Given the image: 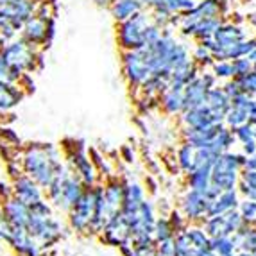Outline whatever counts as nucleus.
I'll return each mask as SVG.
<instances>
[{"label":"nucleus","instance_id":"nucleus-45","mask_svg":"<svg viewBox=\"0 0 256 256\" xmlns=\"http://www.w3.org/2000/svg\"><path fill=\"white\" fill-rule=\"evenodd\" d=\"M242 146V152L246 156H251V154L256 152V138H251V140H246L240 144Z\"/></svg>","mask_w":256,"mask_h":256},{"label":"nucleus","instance_id":"nucleus-48","mask_svg":"<svg viewBox=\"0 0 256 256\" xmlns=\"http://www.w3.org/2000/svg\"><path fill=\"white\" fill-rule=\"evenodd\" d=\"M248 115H249V120L248 122H251V124L256 126V98L252 97L251 102H249V108H248Z\"/></svg>","mask_w":256,"mask_h":256},{"label":"nucleus","instance_id":"nucleus-1","mask_svg":"<svg viewBox=\"0 0 256 256\" xmlns=\"http://www.w3.org/2000/svg\"><path fill=\"white\" fill-rule=\"evenodd\" d=\"M22 172L42 186L45 192L61 174L68 170V165L61 156L60 149L52 144H30L24 149L18 160Z\"/></svg>","mask_w":256,"mask_h":256},{"label":"nucleus","instance_id":"nucleus-57","mask_svg":"<svg viewBox=\"0 0 256 256\" xmlns=\"http://www.w3.org/2000/svg\"><path fill=\"white\" fill-rule=\"evenodd\" d=\"M220 2H226V4H231V6H233V2H235V0H220Z\"/></svg>","mask_w":256,"mask_h":256},{"label":"nucleus","instance_id":"nucleus-14","mask_svg":"<svg viewBox=\"0 0 256 256\" xmlns=\"http://www.w3.org/2000/svg\"><path fill=\"white\" fill-rule=\"evenodd\" d=\"M2 214L11 228H26L29 220V204L22 202L16 197H9L8 201L0 202Z\"/></svg>","mask_w":256,"mask_h":256},{"label":"nucleus","instance_id":"nucleus-28","mask_svg":"<svg viewBox=\"0 0 256 256\" xmlns=\"http://www.w3.org/2000/svg\"><path fill=\"white\" fill-rule=\"evenodd\" d=\"M222 22H226V20H224V16L202 18V20L197 22L192 38H196L197 42H199V40H202V38H210V36H214L215 30L222 26Z\"/></svg>","mask_w":256,"mask_h":256},{"label":"nucleus","instance_id":"nucleus-19","mask_svg":"<svg viewBox=\"0 0 256 256\" xmlns=\"http://www.w3.org/2000/svg\"><path fill=\"white\" fill-rule=\"evenodd\" d=\"M24 97H26V92L20 84L0 82V115L13 111L24 100Z\"/></svg>","mask_w":256,"mask_h":256},{"label":"nucleus","instance_id":"nucleus-40","mask_svg":"<svg viewBox=\"0 0 256 256\" xmlns=\"http://www.w3.org/2000/svg\"><path fill=\"white\" fill-rule=\"evenodd\" d=\"M222 90L226 92V95L230 98H233V97H236V95H240V94H244L242 92V86H240V82L236 81L235 77L233 79H228L224 84H222Z\"/></svg>","mask_w":256,"mask_h":256},{"label":"nucleus","instance_id":"nucleus-35","mask_svg":"<svg viewBox=\"0 0 256 256\" xmlns=\"http://www.w3.org/2000/svg\"><path fill=\"white\" fill-rule=\"evenodd\" d=\"M212 72L217 77L218 81H228V79H233L235 77V72H233V64L231 61L224 60V61H215L212 64Z\"/></svg>","mask_w":256,"mask_h":256},{"label":"nucleus","instance_id":"nucleus-49","mask_svg":"<svg viewBox=\"0 0 256 256\" xmlns=\"http://www.w3.org/2000/svg\"><path fill=\"white\" fill-rule=\"evenodd\" d=\"M146 184H147V192H149L150 196H156V194H158V181L154 180V178H147Z\"/></svg>","mask_w":256,"mask_h":256},{"label":"nucleus","instance_id":"nucleus-37","mask_svg":"<svg viewBox=\"0 0 256 256\" xmlns=\"http://www.w3.org/2000/svg\"><path fill=\"white\" fill-rule=\"evenodd\" d=\"M166 218H168V222H170L174 233H181V231L186 230L188 224H190V222L186 220V217L181 214V210H176V208H172L170 212L166 214Z\"/></svg>","mask_w":256,"mask_h":256},{"label":"nucleus","instance_id":"nucleus-24","mask_svg":"<svg viewBox=\"0 0 256 256\" xmlns=\"http://www.w3.org/2000/svg\"><path fill=\"white\" fill-rule=\"evenodd\" d=\"M176 165L178 170H181L183 174H188L196 165V149L186 142H181L180 147L176 149Z\"/></svg>","mask_w":256,"mask_h":256},{"label":"nucleus","instance_id":"nucleus-51","mask_svg":"<svg viewBox=\"0 0 256 256\" xmlns=\"http://www.w3.org/2000/svg\"><path fill=\"white\" fill-rule=\"evenodd\" d=\"M196 256H218L214 249L210 248H202V249H196Z\"/></svg>","mask_w":256,"mask_h":256},{"label":"nucleus","instance_id":"nucleus-55","mask_svg":"<svg viewBox=\"0 0 256 256\" xmlns=\"http://www.w3.org/2000/svg\"><path fill=\"white\" fill-rule=\"evenodd\" d=\"M176 256H196V249L192 252H184V254H176Z\"/></svg>","mask_w":256,"mask_h":256},{"label":"nucleus","instance_id":"nucleus-36","mask_svg":"<svg viewBox=\"0 0 256 256\" xmlns=\"http://www.w3.org/2000/svg\"><path fill=\"white\" fill-rule=\"evenodd\" d=\"M238 214L244 220L248 222H254L256 220V202L252 199H248V197H242L238 202Z\"/></svg>","mask_w":256,"mask_h":256},{"label":"nucleus","instance_id":"nucleus-3","mask_svg":"<svg viewBox=\"0 0 256 256\" xmlns=\"http://www.w3.org/2000/svg\"><path fill=\"white\" fill-rule=\"evenodd\" d=\"M84 188L86 186L81 183V180L68 168L45 190V199L50 202L52 208L61 210V212H68L79 201V197L82 196Z\"/></svg>","mask_w":256,"mask_h":256},{"label":"nucleus","instance_id":"nucleus-2","mask_svg":"<svg viewBox=\"0 0 256 256\" xmlns=\"http://www.w3.org/2000/svg\"><path fill=\"white\" fill-rule=\"evenodd\" d=\"M26 230L38 242L42 252L58 244L63 236V224L56 218L54 208L47 199H42L29 206V220Z\"/></svg>","mask_w":256,"mask_h":256},{"label":"nucleus","instance_id":"nucleus-26","mask_svg":"<svg viewBox=\"0 0 256 256\" xmlns=\"http://www.w3.org/2000/svg\"><path fill=\"white\" fill-rule=\"evenodd\" d=\"M142 11V2L140 0H118L113 6V16L118 22L129 20L131 16H134L136 13Z\"/></svg>","mask_w":256,"mask_h":256},{"label":"nucleus","instance_id":"nucleus-33","mask_svg":"<svg viewBox=\"0 0 256 256\" xmlns=\"http://www.w3.org/2000/svg\"><path fill=\"white\" fill-rule=\"evenodd\" d=\"M192 61L201 70L212 68V64L215 63L214 54H212V52H210L206 47H202V45H197V47L194 48V52H192Z\"/></svg>","mask_w":256,"mask_h":256},{"label":"nucleus","instance_id":"nucleus-42","mask_svg":"<svg viewBox=\"0 0 256 256\" xmlns=\"http://www.w3.org/2000/svg\"><path fill=\"white\" fill-rule=\"evenodd\" d=\"M199 79H201L202 82H204V86L206 88H215V86L218 84V79L217 77L214 76V72H212V70H201V74H199Z\"/></svg>","mask_w":256,"mask_h":256},{"label":"nucleus","instance_id":"nucleus-5","mask_svg":"<svg viewBox=\"0 0 256 256\" xmlns=\"http://www.w3.org/2000/svg\"><path fill=\"white\" fill-rule=\"evenodd\" d=\"M95 208V186H86L79 201L66 212L68 228L77 235H92V218Z\"/></svg>","mask_w":256,"mask_h":256},{"label":"nucleus","instance_id":"nucleus-52","mask_svg":"<svg viewBox=\"0 0 256 256\" xmlns=\"http://www.w3.org/2000/svg\"><path fill=\"white\" fill-rule=\"evenodd\" d=\"M122 156H124V160L128 163H131V162H134V154H132V150H131V147H122Z\"/></svg>","mask_w":256,"mask_h":256},{"label":"nucleus","instance_id":"nucleus-17","mask_svg":"<svg viewBox=\"0 0 256 256\" xmlns=\"http://www.w3.org/2000/svg\"><path fill=\"white\" fill-rule=\"evenodd\" d=\"M122 190H124V184L120 178L111 176L104 181L102 184V197H104V204H106L110 215L120 212V206H122Z\"/></svg>","mask_w":256,"mask_h":256},{"label":"nucleus","instance_id":"nucleus-10","mask_svg":"<svg viewBox=\"0 0 256 256\" xmlns=\"http://www.w3.org/2000/svg\"><path fill=\"white\" fill-rule=\"evenodd\" d=\"M214 42H215V48L214 52L222 50V48H230L233 45H236L242 40L249 38V32L246 29V26H236V24H231V22H222V26L218 27L214 32ZM212 52V54H214Z\"/></svg>","mask_w":256,"mask_h":256},{"label":"nucleus","instance_id":"nucleus-4","mask_svg":"<svg viewBox=\"0 0 256 256\" xmlns=\"http://www.w3.org/2000/svg\"><path fill=\"white\" fill-rule=\"evenodd\" d=\"M72 142V147H63L64 150V162L68 165V168L74 174L81 180V183L84 186H95L100 180V174H98L97 166L94 165V162L88 156V150L82 140H70Z\"/></svg>","mask_w":256,"mask_h":256},{"label":"nucleus","instance_id":"nucleus-32","mask_svg":"<svg viewBox=\"0 0 256 256\" xmlns=\"http://www.w3.org/2000/svg\"><path fill=\"white\" fill-rule=\"evenodd\" d=\"M210 248L214 249L218 256H226L236 251L235 240L231 235H220L215 236V238H210Z\"/></svg>","mask_w":256,"mask_h":256},{"label":"nucleus","instance_id":"nucleus-23","mask_svg":"<svg viewBox=\"0 0 256 256\" xmlns=\"http://www.w3.org/2000/svg\"><path fill=\"white\" fill-rule=\"evenodd\" d=\"M212 183V165H199L194 166L192 170L186 174V184L188 188L197 190V192H204Z\"/></svg>","mask_w":256,"mask_h":256},{"label":"nucleus","instance_id":"nucleus-34","mask_svg":"<svg viewBox=\"0 0 256 256\" xmlns=\"http://www.w3.org/2000/svg\"><path fill=\"white\" fill-rule=\"evenodd\" d=\"M244 218L240 217L238 210H230L226 214H222V224H224V235H233L240 228Z\"/></svg>","mask_w":256,"mask_h":256},{"label":"nucleus","instance_id":"nucleus-43","mask_svg":"<svg viewBox=\"0 0 256 256\" xmlns=\"http://www.w3.org/2000/svg\"><path fill=\"white\" fill-rule=\"evenodd\" d=\"M9 231H11V226L8 224L4 214H2V208H0V242H6V240H8Z\"/></svg>","mask_w":256,"mask_h":256},{"label":"nucleus","instance_id":"nucleus-60","mask_svg":"<svg viewBox=\"0 0 256 256\" xmlns=\"http://www.w3.org/2000/svg\"><path fill=\"white\" fill-rule=\"evenodd\" d=\"M254 224H256V220H254Z\"/></svg>","mask_w":256,"mask_h":256},{"label":"nucleus","instance_id":"nucleus-47","mask_svg":"<svg viewBox=\"0 0 256 256\" xmlns=\"http://www.w3.org/2000/svg\"><path fill=\"white\" fill-rule=\"evenodd\" d=\"M220 192H222L220 188H217L214 183H210V186L206 188V190H204V192H202V194H204V196H206V199H208V201H212V199H215V197H217Z\"/></svg>","mask_w":256,"mask_h":256},{"label":"nucleus","instance_id":"nucleus-41","mask_svg":"<svg viewBox=\"0 0 256 256\" xmlns=\"http://www.w3.org/2000/svg\"><path fill=\"white\" fill-rule=\"evenodd\" d=\"M156 252H160L162 256H174L176 248H174V238L163 240V242L156 244Z\"/></svg>","mask_w":256,"mask_h":256},{"label":"nucleus","instance_id":"nucleus-44","mask_svg":"<svg viewBox=\"0 0 256 256\" xmlns=\"http://www.w3.org/2000/svg\"><path fill=\"white\" fill-rule=\"evenodd\" d=\"M9 197H13V188L6 181H0V202L8 201Z\"/></svg>","mask_w":256,"mask_h":256},{"label":"nucleus","instance_id":"nucleus-31","mask_svg":"<svg viewBox=\"0 0 256 256\" xmlns=\"http://www.w3.org/2000/svg\"><path fill=\"white\" fill-rule=\"evenodd\" d=\"M249 120L248 115V108H240V106H230L228 113L224 115V126H228L230 129L238 128V126L246 124Z\"/></svg>","mask_w":256,"mask_h":256},{"label":"nucleus","instance_id":"nucleus-21","mask_svg":"<svg viewBox=\"0 0 256 256\" xmlns=\"http://www.w3.org/2000/svg\"><path fill=\"white\" fill-rule=\"evenodd\" d=\"M206 94H208V88L204 86V82L199 77L194 79L192 82L184 84L183 88V108L184 110H190V108L202 106L206 102Z\"/></svg>","mask_w":256,"mask_h":256},{"label":"nucleus","instance_id":"nucleus-58","mask_svg":"<svg viewBox=\"0 0 256 256\" xmlns=\"http://www.w3.org/2000/svg\"><path fill=\"white\" fill-rule=\"evenodd\" d=\"M252 72H256V61H252Z\"/></svg>","mask_w":256,"mask_h":256},{"label":"nucleus","instance_id":"nucleus-16","mask_svg":"<svg viewBox=\"0 0 256 256\" xmlns=\"http://www.w3.org/2000/svg\"><path fill=\"white\" fill-rule=\"evenodd\" d=\"M0 54L4 56V60L8 61L11 66L20 70L22 74L26 72V70L32 68V61L34 60H32L29 48L26 47V43H13V45H8Z\"/></svg>","mask_w":256,"mask_h":256},{"label":"nucleus","instance_id":"nucleus-46","mask_svg":"<svg viewBox=\"0 0 256 256\" xmlns=\"http://www.w3.org/2000/svg\"><path fill=\"white\" fill-rule=\"evenodd\" d=\"M2 138H4V140L8 142V144H9L11 140H13L14 146H20V138H18L16 134H14V132L11 131V129H8V128L2 129Z\"/></svg>","mask_w":256,"mask_h":256},{"label":"nucleus","instance_id":"nucleus-22","mask_svg":"<svg viewBox=\"0 0 256 256\" xmlns=\"http://www.w3.org/2000/svg\"><path fill=\"white\" fill-rule=\"evenodd\" d=\"M160 108L165 115H181L183 113V90L168 88L160 95Z\"/></svg>","mask_w":256,"mask_h":256},{"label":"nucleus","instance_id":"nucleus-29","mask_svg":"<svg viewBox=\"0 0 256 256\" xmlns=\"http://www.w3.org/2000/svg\"><path fill=\"white\" fill-rule=\"evenodd\" d=\"M184 233H186L188 240H190L194 249H202L210 246V236H208V233L202 230L201 224H188Z\"/></svg>","mask_w":256,"mask_h":256},{"label":"nucleus","instance_id":"nucleus-7","mask_svg":"<svg viewBox=\"0 0 256 256\" xmlns=\"http://www.w3.org/2000/svg\"><path fill=\"white\" fill-rule=\"evenodd\" d=\"M122 66H124V77L128 79L129 86L134 88V90H138L150 77V68L144 48L124 50V54H122Z\"/></svg>","mask_w":256,"mask_h":256},{"label":"nucleus","instance_id":"nucleus-6","mask_svg":"<svg viewBox=\"0 0 256 256\" xmlns=\"http://www.w3.org/2000/svg\"><path fill=\"white\" fill-rule=\"evenodd\" d=\"M150 16L146 13H136L134 16H131L129 20L120 22L118 26V40L120 47L124 50H138V48L146 47V42H144V34H146V29L150 26Z\"/></svg>","mask_w":256,"mask_h":256},{"label":"nucleus","instance_id":"nucleus-59","mask_svg":"<svg viewBox=\"0 0 256 256\" xmlns=\"http://www.w3.org/2000/svg\"><path fill=\"white\" fill-rule=\"evenodd\" d=\"M152 256H162V254H160V252H154V254Z\"/></svg>","mask_w":256,"mask_h":256},{"label":"nucleus","instance_id":"nucleus-54","mask_svg":"<svg viewBox=\"0 0 256 256\" xmlns=\"http://www.w3.org/2000/svg\"><path fill=\"white\" fill-rule=\"evenodd\" d=\"M235 256H251V254H249V252H246V251H236Z\"/></svg>","mask_w":256,"mask_h":256},{"label":"nucleus","instance_id":"nucleus-8","mask_svg":"<svg viewBox=\"0 0 256 256\" xmlns=\"http://www.w3.org/2000/svg\"><path fill=\"white\" fill-rule=\"evenodd\" d=\"M208 206L210 201L206 199L204 194L192 190V188H188L180 199L181 214L186 217V220L190 224H202V220L206 218V214H208Z\"/></svg>","mask_w":256,"mask_h":256},{"label":"nucleus","instance_id":"nucleus-56","mask_svg":"<svg viewBox=\"0 0 256 256\" xmlns=\"http://www.w3.org/2000/svg\"><path fill=\"white\" fill-rule=\"evenodd\" d=\"M128 256H142V254H140V252H136V251H134V249H132V251H131V252H129V254H128Z\"/></svg>","mask_w":256,"mask_h":256},{"label":"nucleus","instance_id":"nucleus-20","mask_svg":"<svg viewBox=\"0 0 256 256\" xmlns=\"http://www.w3.org/2000/svg\"><path fill=\"white\" fill-rule=\"evenodd\" d=\"M204 104L214 111V115L217 116L220 122H224V115H226L231 106V98L226 95V92L222 90V86L217 84L215 88H210L208 90Z\"/></svg>","mask_w":256,"mask_h":256},{"label":"nucleus","instance_id":"nucleus-50","mask_svg":"<svg viewBox=\"0 0 256 256\" xmlns=\"http://www.w3.org/2000/svg\"><path fill=\"white\" fill-rule=\"evenodd\" d=\"M244 168H246V170H256V152L251 154V156H248Z\"/></svg>","mask_w":256,"mask_h":256},{"label":"nucleus","instance_id":"nucleus-53","mask_svg":"<svg viewBox=\"0 0 256 256\" xmlns=\"http://www.w3.org/2000/svg\"><path fill=\"white\" fill-rule=\"evenodd\" d=\"M246 58H249L251 61H256V43H254V47L251 48V52H249V54L246 56Z\"/></svg>","mask_w":256,"mask_h":256},{"label":"nucleus","instance_id":"nucleus-11","mask_svg":"<svg viewBox=\"0 0 256 256\" xmlns=\"http://www.w3.org/2000/svg\"><path fill=\"white\" fill-rule=\"evenodd\" d=\"M6 244H8L9 248L13 249L18 256H40L42 254V248H40L38 242L29 235V231H27L26 228H11Z\"/></svg>","mask_w":256,"mask_h":256},{"label":"nucleus","instance_id":"nucleus-38","mask_svg":"<svg viewBox=\"0 0 256 256\" xmlns=\"http://www.w3.org/2000/svg\"><path fill=\"white\" fill-rule=\"evenodd\" d=\"M235 79L240 82L244 94H248V95H251V97H254V95H256V72H252V70H251V72L246 74V76L235 77Z\"/></svg>","mask_w":256,"mask_h":256},{"label":"nucleus","instance_id":"nucleus-18","mask_svg":"<svg viewBox=\"0 0 256 256\" xmlns=\"http://www.w3.org/2000/svg\"><path fill=\"white\" fill-rule=\"evenodd\" d=\"M240 194L236 188L233 190H224V192L218 194L215 199L210 201V206H208V214L206 217H214V215H222L230 212V210H236L238 208V202H240Z\"/></svg>","mask_w":256,"mask_h":256},{"label":"nucleus","instance_id":"nucleus-15","mask_svg":"<svg viewBox=\"0 0 256 256\" xmlns=\"http://www.w3.org/2000/svg\"><path fill=\"white\" fill-rule=\"evenodd\" d=\"M181 122H183L184 128H206V126L212 124H224L217 116L214 115V111L210 110L206 104L197 108H190V110H184L181 113Z\"/></svg>","mask_w":256,"mask_h":256},{"label":"nucleus","instance_id":"nucleus-61","mask_svg":"<svg viewBox=\"0 0 256 256\" xmlns=\"http://www.w3.org/2000/svg\"><path fill=\"white\" fill-rule=\"evenodd\" d=\"M197 2H199V0H197Z\"/></svg>","mask_w":256,"mask_h":256},{"label":"nucleus","instance_id":"nucleus-27","mask_svg":"<svg viewBox=\"0 0 256 256\" xmlns=\"http://www.w3.org/2000/svg\"><path fill=\"white\" fill-rule=\"evenodd\" d=\"M240 181V172H233V170H212V183L217 188H220L222 192L224 190H233L236 188Z\"/></svg>","mask_w":256,"mask_h":256},{"label":"nucleus","instance_id":"nucleus-12","mask_svg":"<svg viewBox=\"0 0 256 256\" xmlns=\"http://www.w3.org/2000/svg\"><path fill=\"white\" fill-rule=\"evenodd\" d=\"M11 188H13V196L29 206L45 199V192L42 190V186L34 180H30L27 174H20L18 178H14Z\"/></svg>","mask_w":256,"mask_h":256},{"label":"nucleus","instance_id":"nucleus-25","mask_svg":"<svg viewBox=\"0 0 256 256\" xmlns=\"http://www.w3.org/2000/svg\"><path fill=\"white\" fill-rule=\"evenodd\" d=\"M235 144H236V140H235V136H233V131H231L228 126H222L217 131V134L214 136V140L210 142V147L217 154H220V152H224V150H231Z\"/></svg>","mask_w":256,"mask_h":256},{"label":"nucleus","instance_id":"nucleus-9","mask_svg":"<svg viewBox=\"0 0 256 256\" xmlns=\"http://www.w3.org/2000/svg\"><path fill=\"white\" fill-rule=\"evenodd\" d=\"M98 235H100V240L111 248H118L122 242L131 240V230H129V224L122 215V212L111 215Z\"/></svg>","mask_w":256,"mask_h":256},{"label":"nucleus","instance_id":"nucleus-13","mask_svg":"<svg viewBox=\"0 0 256 256\" xmlns=\"http://www.w3.org/2000/svg\"><path fill=\"white\" fill-rule=\"evenodd\" d=\"M122 184H124V190H122V206H120V212L124 215L136 214V210L140 208V204L147 197L146 188L132 180H122Z\"/></svg>","mask_w":256,"mask_h":256},{"label":"nucleus","instance_id":"nucleus-30","mask_svg":"<svg viewBox=\"0 0 256 256\" xmlns=\"http://www.w3.org/2000/svg\"><path fill=\"white\" fill-rule=\"evenodd\" d=\"M152 236H154V242L156 244L163 242V240H170L176 236V233H174V230H172L166 215L156 217V222H154V228H152Z\"/></svg>","mask_w":256,"mask_h":256},{"label":"nucleus","instance_id":"nucleus-39","mask_svg":"<svg viewBox=\"0 0 256 256\" xmlns=\"http://www.w3.org/2000/svg\"><path fill=\"white\" fill-rule=\"evenodd\" d=\"M231 64H233L235 77H242L252 70V61L249 58H236V60L231 61Z\"/></svg>","mask_w":256,"mask_h":256}]
</instances>
